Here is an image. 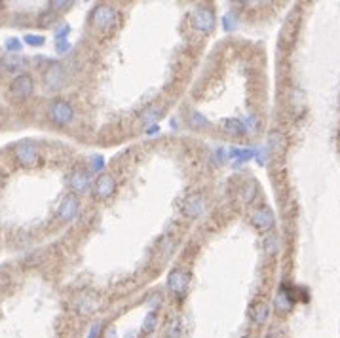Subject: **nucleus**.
<instances>
[{
  "label": "nucleus",
  "mask_w": 340,
  "mask_h": 338,
  "mask_svg": "<svg viewBox=\"0 0 340 338\" xmlns=\"http://www.w3.org/2000/svg\"><path fill=\"white\" fill-rule=\"evenodd\" d=\"M203 207H205V201H203V196L200 192L188 194L181 203L182 215L188 217V219H198V217L203 213Z\"/></svg>",
  "instance_id": "obj_7"
},
{
  "label": "nucleus",
  "mask_w": 340,
  "mask_h": 338,
  "mask_svg": "<svg viewBox=\"0 0 340 338\" xmlns=\"http://www.w3.org/2000/svg\"><path fill=\"white\" fill-rule=\"evenodd\" d=\"M89 21L91 25L99 29V31H110L118 21V13L114 8L106 6V4H97L95 8L91 10V15H89Z\"/></svg>",
  "instance_id": "obj_1"
},
{
  "label": "nucleus",
  "mask_w": 340,
  "mask_h": 338,
  "mask_svg": "<svg viewBox=\"0 0 340 338\" xmlns=\"http://www.w3.org/2000/svg\"><path fill=\"white\" fill-rule=\"evenodd\" d=\"M223 127L226 133H230L234 137H244L247 133V127L240 118H226V120H223Z\"/></svg>",
  "instance_id": "obj_15"
},
{
  "label": "nucleus",
  "mask_w": 340,
  "mask_h": 338,
  "mask_svg": "<svg viewBox=\"0 0 340 338\" xmlns=\"http://www.w3.org/2000/svg\"><path fill=\"white\" fill-rule=\"evenodd\" d=\"M190 23L196 31L200 32H211L217 25V17L211 8H196L190 15Z\"/></svg>",
  "instance_id": "obj_4"
},
{
  "label": "nucleus",
  "mask_w": 340,
  "mask_h": 338,
  "mask_svg": "<svg viewBox=\"0 0 340 338\" xmlns=\"http://www.w3.org/2000/svg\"><path fill=\"white\" fill-rule=\"evenodd\" d=\"M32 91H34V80L31 74H19L11 80L10 93L15 99H27L32 95Z\"/></svg>",
  "instance_id": "obj_6"
},
{
  "label": "nucleus",
  "mask_w": 340,
  "mask_h": 338,
  "mask_svg": "<svg viewBox=\"0 0 340 338\" xmlns=\"http://www.w3.org/2000/svg\"><path fill=\"white\" fill-rule=\"evenodd\" d=\"M158 131H160V126H156V124H154V126L149 127V131H147V133H149V135H154V133H158Z\"/></svg>",
  "instance_id": "obj_32"
},
{
  "label": "nucleus",
  "mask_w": 340,
  "mask_h": 338,
  "mask_svg": "<svg viewBox=\"0 0 340 338\" xmlns=\"http://www.w3.org/2000/svg\"><path fill=\"white\" fill-rule=\"evenodd\" d=\"M89 184H91V179H89V173L87 171H82V169H76L71 173V177H69V186H71V190L73 194H85V192L89 190Z\"/></svg>",
  "instance_id": "obj_11"
},
{
  "label": "nucleus",
  "mask_w": 340,
  "mask_h": 338,
  "mask_svg": "<svg viewBox=\"0 0 340 338\" xmlns=\"http://www.w3.org/2000/svg\"><path fill=\"white\" fill-rule=\"evenodd\" d=\"M277 247H279V242H277V238L270 236V238H266V240H264V251L268 254H274V253H276Z\"/></svg>",
  "instance_id": "obj_26"
},
{
  "label": "nucleus",
  "mask_w": 340,
  "mask_h": 338,
  "mask_svg": "<svg viewBox=\"0 0 340 338\" xmlns=\"http://www.w3.org/2000/svg\"><path fill=\"white\" fill-rule=\"evenodd\" d=\"M71 6H73V2H57V0L50 2V8L55 11H63L65 8H71Z\"/></svg>",
  "instance_id": "obj_29"
},
{
  "label": "nucleus",
  "mask_w": 340,
  "mask_h": 338,
  "mask_svg": "<svg viewBox=\"0 0 340 338\" xmlns=\"http://www.w3.org/2000/svg\"><path fill=\"white\" fill-rule=\"evenodd\" d=\"M13 154H15L17 164L23 166V168H34V166L40 162L38 147H36L32 141H21L19 145H15Z\"/></svg>",
  "instance_id": "obj_3"
},
{
  "label": "nucleus",
  "mask_w": 340,
  "mask_h": 338,
  "mask_svg": "<svg viewBox=\"0 0 340 338\" xmlns=\"http://www.w3.org/2000/svg\"><path fill=\"white\" fill-rule=\"evenodd\" d=\"M293 298L287 295V291H279L276 296V308L277 312H281V314H287V312H291V308H293Z\"/></svg>",
  "instance_id": "obj_18"
},
{
  "label": "nucleus",
  "mask_w": 340,
  "mask_h": 338,
  "mask_svg": "<svg viewBox=\"0 0 340 338\" xmlns=\"http://www.w3.org/2000/svg\"><path fill=\"white\" fill-rule=\"evenodd\" d=\"M48 118L55 126H69L75 120V108L65 99H53L48 108Z\"/></svg>",
  "instance_id": "obj_2"
},
{
  "label": "nucleus",
  "mask_w": 340,
  "mask_h": 338,
  "mask_svg": "<svg viewBox=\"0 0 340 338\" xmlns=\"http://www.w3.org/2000/svg\"><path fill=\"white\" fill-rule=\"evenodd\" d=\"M223 25H224V29H226V31H232V29L236 27V17L232 15V13H226V15L223 17Z\"/></svg>",
  "instance_id": "obj_28"
},
{
  "label": "nucleus",
  "mask_w": 340,
  "mask_h": 338,
  "mask_svg": "<svg viewBox=\"0 0 340 338\" xmlns=\"http://www.w3.org/2000/svg\"><path fill=\"white\" fill-rule=\"evenodd\" d=\"M158 325V316H156V312H149V316L143 319V333L145 335H150L154 329Z\"/></svg>",
  "instance_id": "obj_20"
},
{
  "label": "nucleus",
  "mask_w": 340,
  "mask_h": 338,
  "mask_svg": "<svg viewBox=\"0 0 340 338\" xmlns=\"http://www.w3.org/2000/svg\"><path fill=\"white\" fill-rule=\"evenodd\" d=\"M0 6H2V4H0Z\"/></svg>",
  "instance_id": "obj_34"
},
{
  "label": "nucleus",
  "mask_w": 340,
  "mask_h": 338,
  "mask_svg": "<svg viewBox=\"0 0 340 338\" xmlns=\"http://www.w3.org/2000/svg\"><path fill=\"white\" fill-rule=\"evenodd\" d=\"M188 274L181 270V268H175L170 275H168V287H170V291L173 295H179L182 296L186 293V289H188Z\"/></svg>",
  "instance_id": "obj_9"
},
{
  "label": "nucleus",
  "mask_w": 340,
  "mask_h": 338,
  "mask_svg": "<svg viewBox=\"0 0 340 338\" xmlns=\"http://www.w3.org/2000/svg\"><path fill=\"white\" fill-rule=\"evenodd\" d=\"M164 112V108L162 106H158V105H149L141 114H139V120L145 124V126H149L150 122H156L160 118V114Z\"/></svg>",
  "instance_id": "obj_17"
},
{
  "label": "nucleus",
  "mask_w": 340,
  "mask_h": 338,
  "mask_svg": "<svg viewBox=\"0 0 340 338\" xmlns=\"http://www.w3.org/2000/svg\"><path fill=\"white\" fill-rule=\"evenodd\" d=\"M116 188V182H114V177L108 175V173H103L99 175L95 180V186H93V194L99 200H106L108 196H112V192Z\"/></svg>",
  "instance_id": "obj_12"
},
{
  "label": "nucleus",
  "mask_w": 340,
  "mask_h": 338,
  "mask_svg": "<svg viewBox=\"0 0 340 338\" xmlns=\"http://www.w3.org/2000/svg\"><path fill=\"white\" fill-rule=\"evenodd\" d=\"M188 122H190L192 127H203V126H209V122L205 120V118L200 114V112H192L190 116H188Z\"/></svg>",
  "instance_id": "obj_23"
},
{
  "label": "nucleus",
  "mask_w": 340,
  "mask_h": 338,
  "mask_svg": "<svg viewBox=\"0 0 340 338\" xmlns=\"http://www.w3.org/2000/svg\"><path fill=\"white\" fill-rule=\"evenodd\" d=\"M23 55H17V53H8L2 57V67L8 71V73H17L23 69Z\"/></svg>",
  "instance_id": "obj_16"
},
{
  "label": "nucleus",
  "mask_w": 340,
  "mask_h": 338,
  "mask_svg": "<svg viewBox=\"0 0 340 338\" xmlns=\"http://www.w3.org/2000/svg\"><path fill=\"white\" fill-rule=\"evenodd\" d=\"M268 150L274 152L276 156L283 154L287 150V137L283 133H279V131H272L268 135Z\"/></svg>",
  "instance_id": "obj_14"
},
{
  "label": "nucleus",
  "mask_w": 340,
  "mask_h": 338,
  "mask_svg": "<svg viewBox=\"0 0 340 338\" xmlns=\"http://www.w3.org/2000/svg\"><path fill=\"white\" fill-rule=\"evenodd\" d=\"M4 46H6V52L8 53H17L21 52V40L19 38H6V42H4Z\"/></svg>",
  "instance_id": "obj_22"
},
{
  "label": "nucleus",
  "mask_w": 340,
  "mask_h": 338,
  "mask_svg": "<svg viewBox=\"0 0 340 338\" xmlns=\"http://www.w3.org/2000/svg\"><path fill=\"white\" fill-rule=\"evenodd\" d=\"M23 40L29 46H44V42H46V38H44L42 34H25Z\"/></svg>",
  "instance_id": "obj_24"
},
{
  "label": "nucleus",
  "mask_w": 340,
  "mask_h": 338,
  "mask_svg": "<svg viewBox=\"0 0 340 338\" xmlns=\"http://www.w3.org/2000/svg\"><path fill=\"white\" fill-rule=\"evenodd\" d=\"M78 207H80V201H78V196L76 194H67L61 203H59V209H57V215L59 219L65 222L73 221L76 215H78Z\"/></svg>",
  "instance_id": "obj_10"
},
{
  "label": "nucleus",
  "mask_w": 340,
  "mask_h": 338,
  "mask_svg": "<svg viewBox=\"0 0 340 338\" xmlns=\"http://www.w3.org/2000/svg\"><path fill=\"white\" fill-rule=\"evenodd\" d=\"M42 82L46 89L50 91H59L65 84V69L61 63H50L42 74Z\"/></svg>",
  "instance_id": "obj_5"
},
{
  "label": "nucleus",
  "mask_w": 340,
  "mask_h": 338,
  "mask_svg": "<svg viewBox=\"0 0 340 338\" xmlns=\"http://www.w3.org/2000/svg\"><path fill=\"white\" fill-rule=\"evenodd\" d=\"M249 316H251V319H253L255 325L262 327V325H266V321H268V317H270V304H268L266 300H258V302H255V304L251 306Z\"/></svg>",
  "instance_id": "obj_13"
},
{
  "label": "nucleus",
  "mask_w": 340,
  "mask_h": 338,
  "mask_svg": "<svg viewBox=\"0 0 340 338\" xmlns=\"http://www.w3.org/2000/svg\"><path fill=\"white\" fill-rule=\"evenodd\" d=\"M101 333H103V323H95V325L91 327V331H89L87 338H99L101 337Z\"/></svg>",
  "instance_id": "obj_31"
},
{
  "label": "nucleus",
  "mask_w": 340,
  "mask_h": 338,
  "mask_svg": "<svg viewBox=\"0 0 340 338\" xmlns=\"http://www.w3.org/2000/svg\"><path fill=\"white\" fill-rule=\"evenodd\" d=\"M89 166H91V171H93V173H99V171H103V168H105V158H103V156H93Z\"/></svg>",
  "instance_id": "obj_27"
},
{
  "label": "nucleus",
  "mask_w": 340,
  "mask_h": 338,
  "mask_svg": "<svg viewBox=\"0 0 340 338\" xmlns=\"http://www.w3.org/2000/svg\"><path fill=\"white\" fill-rule=\"evenodd\" d=\"M255 194H256V184L253 180H249V182H245L244 188H242V198H244L245 203H251V201L255 200Z\"/></svg>",
  "instance_id": "obj_21"
},
{
  "label": "nucleus",
  "mask_w": 340,
  "mask_h": 338,
  "mask_svg": "<svg viewBox=\"0 0 340 338\" xmlns=\"http://www.w3.org/2000/svg\"><path fill=\"white\" fill-rule=\"evenodd\" d=\"M69 50H71L69 40H57V42H55V52L57 53H67Z\"/></svg>",
  "instance_id": "obj_30"
},
{
  "label": "nucleus",
  "mask_w": 340,
  "mask_h": 338,
  "mask_svg": "<svg viewBox=\"0 0 340 338\" xmlns=\"http://www.w3.org/2000/svg\"><path fill=\"white\" fill-rule=\"evenodd\" d=\"M182 337V325L179 317H173L166 325V338H181Z\"/></svg>",
  "instance_id": "obj_19"
},
{
  "label": "nucleus",
  "mask_w": 340,
  "mask_h": 338,
  "mask_svg": "<svg viewBox=\"0 0 340 338\" xmlns=\"http://www.w3.org/2000/svg\"><path fill=\"white\" fill-rule=\"evenodd\" d=\"M69 32H71V27H69L67 23H61V25L55 29V32H53V36H55V42H57V40H67Z\"/></svg>",
  "instance_id": "obj_25"
},
{
  "label": "nucleus",
  "mask_w": 340,
  "mask_h": 338,
  "mask_svg": "<svg viewBox=\"0 0 340 338\" xmlns=\"http://www.w3.org/2000/svg\"><path fill=\"white\" fill-rule=\"evenodd\" d=\"M251 222H253V226L258 228L260 232H268V230L274 228L276 217H274V211L268 205H262V207H258V209H255V211L251 213Z\"/></svg>",
  "instance_id": "obj_8"
},
{
  "label": "nucleus",
  "mask_w": 340,
  "mask_h": 338,
  "mask_svg": "<svg viewBox=\"0 0 340 338\" xmlns=\"http://www.w3.org/2000/svg\"><path fill=\"white\" fill-rule=\"evenodd\" d=\"M242 338H253V337H249V335H247V337H242Z\"/></svg>",
  "instance_id": "obj_33"
}]
</instances>
